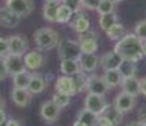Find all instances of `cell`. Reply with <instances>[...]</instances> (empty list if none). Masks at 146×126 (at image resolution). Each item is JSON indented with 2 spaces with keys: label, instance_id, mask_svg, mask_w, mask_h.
Listing matches in <instances>:
<instances>
[{
  "label": "cell",
  "instance_id": "1",
  "mask_svg": "<svg viewBox=\"0 0 146 126\" xmlns=\"http://www.w3.org/2000/svg\"><path fill=\"white\" fill-rule=\"evenodd\" d=\"M114 51L119 55L122 59L131 60V61H139L143 59V50H141V40L135 34L124 35L123 37L117 41L115 44Z\"/></svg>",
  "mask_w": 146,
  "mask_h": 126
},
{
  "label": "cell",
  "instance_id": "2",
  "mask_svg": "<svg viewBox=\"0 0 146 126\" xmlns=\"http://www.w3.org/2000/svg\"><path fill=\"white\" fill-rule=\"evenodd\" d=\"M35 44L40 50L49 51L54 49L59 43V36L52 28L44 27L36 30L34 34Z\"/></svg>",
  "mask_w": 146,
  "mask_h": 126
},
{
  "label": "cell",
  "instance_id": "3",
  "mask_svg": "<svg viewBox=\"0 0 146 126\" xmlns=\"http://www.w3.org/2000/svg\"><path fill=\"white\" fill-rule=\"evenodd\" d=\"M58 56L62 59H74L79 60L80 56L82 55V51L80 47L79 41H72V40H64L58 43L57 45Z\"/></svg>",
  "mask_w": 146,
  "mask_h": 126
},
{
  "label": "cell",
  "instance_id": "4",
  "mask_svg": "<svg viewBox=\"0 0 146 126\" xmlns=\"http://www.w3.org/2000/svg\"><path fill=\"white\" fill-rule=\"evenodd\" d=\"M6 7L20 17H26L34 11V3L33 0H6Z\"/></svg>",
  "mask_w": 146,
  "mask_h": 126
},
{
  "label": "cell",
  "instance_id": "5",
  "mask_svg": "<svg viewBox=\"0 0 146 126\" xmlns=\"http://www.w3.org/2000/svg\"><path fill=\"white\" fill-rule=\"evenodd\" d=\"M108 103L103 95H95V94H89L85 98V108L89 111L94 112L95 115L100 116L104 111Z\"/></svg>",
  "mask_w": 146,
  "mask_h": 126
},
{
  "label": "cell",
  "instance_id": "6",
  "mask_svg": "<svg viewBox=\"0 0 146 126\" xmlns=\"http://www.w3.org/2000/svg\"><path fill=\"white\" fill-rule=\"evenodd\" d=\"M108 86L104 82L103 78L100 75H90L87 77L86 82V90L89 94H95V95H103L108 92Z\"/></svg>",
  "mask_w": 146,
  "mask_h": 126
},
{
  "label": "cell",
  "instance_id": "7",
  "mask_svg": "<svg viewBox=\"0 0 146 126\" xmlns=\"http://www.w3.org/2000/svg\"><path fill=\"white\" fill-rule=\"evenodd\" d=\"M4 59H5V65H6L8 74L12 75V77L27 69L22 56L8 53L6 57H4Z\"/></svg>",
  "mask_w": 146,
  "mask_h": 126
},
{
  "label": "cell",
  "instance_id": "8",
  "mask_svg": "<svg viewBox=\"0 0 146 126\" xmlns=\"http://www.w3.org/2000/svg\"><path fill=\"white\" fill-rule=\"evenodd\" d=\"M8 42V47H9V53L12 55H19L23 56L27 49H28V42L26 41L25 37L21 35H12L7 38Z\"/></svg>",
  "mask_w": 146,
  "mask_h": 126
},
{
  "label": "cell",
  "instance_id": "9",
  "mask_svg": "<svg viewBox=\"0 0 146 126\" xmlns=\"http://www.w3.org/2000/svg\"><path fill=\"white\" fill-rule=\"evenodd\" d=\"M114 105L117 108L119 111H122L123 113L124 112H129V111H131L133 109L135 105H136V97L130 95V94H127V93H125V92H122L116 96Z\"/></svg>",
  "mask_w": 146,
  "mask_h": 126
},
{
  "label": "cell",
  "instance_id": "10",
  "mask_svg": "<svg viewBox=\"0 0 146 126\" xmlns=\"http://www.w3.org/2000/svg\"><path fill=\"white\" fill-rule=\"evenodd\" d=\"M41 117L48 123H54L60 113V109L52 101H46L42 104L40 110Z\"/></svg>",
  "mask_w": 146,
  "mask_h": 126
},
{
  "label": "cell",
  "instance_id": "11",
  "mask_svg": "<svg viewBox=\"0 0 146 126\" xmlns=\"http://www.w3.org/2000/svg\"><path fill=\"white\" fill-rule=\"evenodd\" d=\"M21 17L8 7L0 8V26L4 28H15L20 23Z\"/></svg>",
  "mask_w": 146,
  "mask_h": 126
},
{
  "label": "cell",
  "instance_id": "12",
  "mask_svg": "<svg viewBox=\"0 0 146 126\" xmlns=\"http://www.w3.org/2000/svg\"><path fill=\"white\" fill-rule=\"evenodd\" d=\"M122 58L119 57V55L115 51H109L100 58V65L102 67L103 71H109V69H118L121 63H122Z\"/></svg>",
  "mask_w": 146,
  "mask_h": 126
},
{
  "label": "cell",
  "instance_id": "13",
  "mask_svg": "<svg viewBox=\"0 0 146 126\" xmlns=\"http://www.w3.org/2000/svg\"><path fill=\"white\" fill-rule=\"evenodd\" d=\"M80 69L84 72H93L100 64V58L95 53H82L79 58Z\"/></svg>",
  "mask_w": 146,
  "mask_h": 126
},
{
  "label": "cell",
  "instance_id": "14",
  "mask_svg": "<svg viewBox=\"0 0 146 126\" xmlns=\"http://www.w3.org/2000/svg\"><path fill=\"white\" fill-rule=\"evenodd\" d=\"M54 88H56V92L66 94L68 96H74L77 95L76 89H74V84H73L72 78L67 77V75H63L60 78L57 79L56 84H54Z\"/></svg>",
  "mask_w": 146,
  "mask_h": 126
},
{
  "label": "cell",
  "instance_id": "15",
  "mask_svg": "<svg viewBox=\"0 0 146 126\" xmlns=\"http://www.w3.org/2000/svg\"><path fill=\"white\" fill-rule=\"evenodd\" d=\"M121 87H122V92H125L136 97L138 94H140V79H138L136 75L123 78L121 82Z\"/></svg>",
  "mask_w": 146,
  "mask_h": 126
},
{
  "label": "cell",
  "instance_id": "16",
  "mask_svg": "<svg viewBox=\"0 0 146 126\" xmlns=\"http://www.w3.org/2000/svg\"><path fill=\"white\" fill-rule=\"evenodd\" d=\"M23 61H25V65H26L27 69L35 71V69H38V68L42 67V65L44 63V59H43V56L40 52L30 51V52H27L25 55Z\"/></svg>",
  "mask_w": 146,
  "mask_h": 126
},
{
  "label": "cell",
  "instance_id": "17",
  "mask_svg": "<svg viewBox=\"0 0 146 126\" xmlns=\"http://www.w3.org/2000/svg\"><path fill=\"white\" fill-rule=\"evenodd\" d=\"M45 88H46V82L41 74H36V73L30 74V80L27 88L30 94H41L44 92Z\"/></svg>",
  "mask_w": 146,
  "mask_h": 126
},
{
  "label": "cell",
  "instance_id": "18",
  "mask_svg": "<svg viewBox=\"0 0 146 126\" xmlns=\"http://www.w3.org/2000/svg\"><path fill=\"white\" fill-rule=\"evenodd\" d=\"M11 97L12 101L15 105L17 106H26L29 103L30 100V93L28 92V89H23V88H13V90L11 93Z\"/></svg>",
  "mask_w": 146,
  "mask_h": 126
},
{
  "label": "cell",
  "instance_id": "19",
  "mask_svg": "<svg viewBox=\"0 0 146 126\" xmlns=\"http://www.w3.org/2000/svg\"><path fill=\"white\" fill-rule=\"evenodd\" d=\"M74 15H76V17H74V20H73V22L71 23V27L79 34L87 31L89 29V27H90L88 17L82 12H78Z\"/></svg>",
  "mask_w": 146,
  "mask_h": 126
},
{
  "label": "cell",
  "instance_id": "20",
  "mask_svg": "<svg viewBox=\"0 0 146 126\" xmlns=\"http://www.w3.org/2000/svg\"><path fill=\"white\" fill-rule=\"evenodd\" d=\"M80 69V65L78 60L74 59H62L60 60V72L63 75L72 77L73 74L78 73Z\"/></svg>",
  "mask_w": 146,
  "mask_h": 126
},
{
  "label": "cell",
  "instance_id": "21",
  "mask_svg": "<svg viewBox=\"0 0 146 126\" xmlns=\"http://www.w3.org/2000/svg\"><path fill=\"white\" fill-rule=\"evenodd\" d=\"M104 82L107 83L108 88H115L117 86H121V82L123 80L121 73L118 72V69H109V71H104V74L102 75Z\"/></svg>",
  "mask_w": 146,
  "mask_h": 126
},
{
  "label": "cell",
  "instance_id": "22",
  "mask_svg": "<svg viewBox=\"0 0 146 126\" xmlns=\"http://www.w3.org/2000/svg\"><path fill=\"white\" fill-rule=\"evenodd\" d=\"M98 118H99L98 115H95L94 112L89 111L88 109L84 108L82 110H80L78 112L77 120L81 121L86 126H98Z\"/></svg>",
  "mask_w": 146,
  "mask_h": 126
},
{
  "label": "cell",
  "instance_id": "23",
  "mask_svg": "<svg viewBox=\"0 0 146 126\" xmlns=\"http://www.w3.org/2000/svg\"><path fill=\"white\" fill-rule=\"evenodd\" d=\"M102 115H104L106 117H108L111 120V123L114 124V126H117L121 124L122 119H123V112L119 111L117 108L113 104V105H107V108L104 109V111L102 112Z\"/></svg>",
  "mask_w": 146,
  "mask_h": 126
},
{
  "label": "cell",
  "instance_id": "24",
  "mask_svg": "<svg viewBox=\"0 0 146 126\" xmlns=\"http://www.w3.org/2000/svg\"><path fill=\"white\" fill-rule=\"evenodd\" d=\"M118 72L121 73L122 78H129V77H135L137 73V67H136V63L131 61V60H126L123 59L119 67H118Z\"/></svg>",
  "mask_w": 146,
  "mask_h": 126
},
{
  "label": "cell",
  "instance_id": "25",
  "mask_svg": "<svg viewBox=\"0 0 146 126\" xmlns=\"http://www.w3.org/2000/svg\"><path fill=\"white\" fill-rule=\"evenodd\" d=\"M59 0L58 1H52V3H45L43 7V17L49 22H56V13L59 6Z\"/></svg>",
  "mask_w": 146,
  "mask_h": 126
},
{
  "label": "cell",
  "instance_id": "26",
  "mask_svg": "<svg viewBox=\"0 0 146 126\" xmlns=\"http://www.w3.org/2000/svg\"><path fill=\"white\" fill-rule=\"evenodd\" d=\"M73 13L67 6L60 4L58 6L57 13H56V22L57 23H68L73 16Z\"/></svg>",
  "mask_w": 146,
  "mask_h": 126
},
{
  "label": "cell",
  "instance_id": "27",
  "mask_svg": "<svg viewBox=\"0 0 146 126\" xmlns=\"http://www.w3.org/2000/svg\"><path fill=\"white\" fill-rule=\"evenodd\" d=\"M116 22H118L117 15L113 12V13H108V14H102L100 15L99 19V26L103 31H107L113 24H115Z\"/></svg>",
  "mask_w": 146,
  "mask_h": 126
},
{
  "label": "cell",
  "instance_id": "28",
  "mask_svg": "<svg viewBox=\"0 0 146 126\" xmlns=\"http://www.w3.org/2000/svg\"><path fill=\"white\" fill-rule=\"evenodd\" d=\"M30 74L29 72L26 69L23 72H20L15 75H13V84L15 88H23L27 89L28 88V83L30 80Z\"/></svg>",
  "mask_w": 146,
  "mask_h": 126
},
{
  "label": "cell",
  "instance_id": "29",
  "mask_svg": "<svg viewBox=\"0 0 146 126\" xmlns=\"http://www.w3.org/2000/svg\"><path fill=\"white\" fill-rule=\"evenodd\" d=\"M72 81L73 84H74V89H76V93H80L82 92L84 89H86V82H87V75L85 74L84 71H79L78 73L73 74L72 77Z\"/></svg>",
  "mask_w": 146,
  "mask_h": 126
},
{
  "label": "cell",
  "instance_id": "30",
  "mask_svg": "<svg viewBox=\"0 0 146 126\" xmlns=\"http://www.w3.org/2000/svg\"><path fill=\"white\" fill-rule=\"evenodd\" d=\"M124 31H125V29H124L123 24H121L119 22H116L115 24H113L106 31V34L111 41H116L117 42L124 36Z\"/></svg>",
  "mask_w": 146,
  "mask_h": 126
},
{
  "label": "cell",
  "instance_id": "31",
  "mask_svg": "<svg viewBox=\"0 0 146 126\" xmlns=\"http://www.w3.org/2000/svg\"><path fill=\"white\" fill-rule=\"evenodd\" d=\"M80 47L82 53H95L99 49L98 40L94 38H85V40H79Z\"/></svg>",
  "mask_w": 146,
  "mask_h": 126
},
{
  "label": "cell",
  "instance_id": "32",
  "mask_svg": "<svg viewBox=\"0 0 146 126\" xmlns=\"http://www.w3.org/2000/svg\"><path fill=\"white\" fill-rule=\"evenodd\" d=\"M51 101H52V102H53V103L56 104V105L59 108V109L62 110V109H64V108H66V106L70 104V102H71V96L57 92L56 94L53 95V97H52Z\"/></svg>",
  "mask_w": 146,
  "mask_h": 126
},
{
  "label": "cell",
  "instance_id": "33",
  "mask_svg": "<svg viewBox=\"0 0 146 126\" xmlns=\"http://www.w3.org/2000/svg\"><path fill=\"white\" fill-rule=\"evenodd\" d=\"M114 9H115V3H113L111 0H101L96 11L99 12L100 15H102V14L113 13Z\"/></svg>",
  "mask_w": 146,
  "mask_h": 126
},
{
  "label": "cell",
  "instance_id": "34",
  "mask_svg": "<svg viewBox=\"0 0 146 126\" xmlns=\"http://www.w3.org/2000/svg\"><path fill=\"white\" fill-rule=\"evenodd\" d=\"M62 4L67 6L74 14L78 12H81V8H82L81 0H62Z\"/></svg>",
  "mask_w": 146,
  "mask_h": 126
},
{
  "label": "cell",
  "instance_id": "35",
  "mask_svg": "<svg viewBox=\"0 0 146 126\" xmlns=\"http://www.w3.org/2000/svg\"><path fill=\"white\" fill-rule=\"evenodd\" d=\"M135 35L138 36V38L141 41H146V20L140 21L135 27Z\"/></svg>",
  "mask_w": 146,
  "mask_h": 126
},
{
  "label": "cell",
  "instance_id": "36",
  "mask_svg": "<svg viewBox=\"0 0 146 126\" xmlns=\"http://www.w3.org/2000/svg\"><path fill=\"white\" fill-rule=\"evenodd\" d=\"M100 1L101 0H81V4H82V7H85V8L96 11Z\"/></svg>",
  "mask_w": 146,
  "mask_h": 126
},
{
  "label": "cell",
  "instance_id": "37",
  "mask_svg": "<svg viewBox=\"0 0 146 126\" xmlns=\"http://www.w3.org/2000/svg\"><path fill=\"white\" fill-rule=\"evenodd\" d=\"M9 53V47H8V42L7 38L0 37V57H6Z\"/></svg>",
  "mask_w": 146,
  "mask_h": 126
},
{
  "label": "cell",
  "instance_id": "38",
  "mask_svg": "<svg viewBox=\"0 0 146 126\" xmlns=\"http://www.w3.org/2000/svg\"><path fill=\"white\" fill-rule=\"evenodd\" d=\"M7 77H8V72L5 65V59L4 57H0V81L5 80Z\"/></svg>",
  "mask_w": 146,
  "mask_h": 126
},
{
  "label": "cell",
  "instance_id": "39",
  "mask_svg": "<svg viewBox=\"0 0 146 126\" xmlns=\"http://www.w3.org/2000/svg\"><path fill=\"white\" fill-rule=\"evenodd\" d=\"M98 126H114V124L104 115H100L98 118Z\"/></svg>",
  "mask_w": 146,
  "mask_h": 126
},
{
  "label": "cell",
  "instance_id": "40",
  "mask_svg": "<svg viewBox=\"0 0 146 126\" xmlns=\"http://www.w3.org/2000/svg\"><path fill=\"white\" fill-rule=\"evenodd\" d=\"M138 121H140L141 124L146 121V106L141 108L139 110V113H138Z\"/></svg>",
  "mask_w": 146,
  "mask_h": 126
},
{
  "label": "cell",
  "instance_id": "41",
  "mask_svg": "<svg viewBox=\"0 0 146 126\" xmlns=\"http://www.w3.org/2000/svg\"><path fill=\"white\" fill-rule=\"evenodd\" d=\"M140 93L146 96V78L140 79Z\"/></svg>",
  "mask_w": 146,
  "mask_h": 126
},
{
  "label": "cell",
  "instance_id": "42",
  "mask_svg": "<svg viewBox=\"0 0 146 126\" xmlns=\"http://www.w3.org/2000/svg\"><path fill=\"white\" fill-rule=\"evenodd\" d=\"M6 126H20V123L16 119H7L5 123Z\"/></svg>",
  "mask_w": 146,
  "mask_h": 126
},
{
  "label": "cell",
  "instance_id": "43",
  "mask_svg": "<svg viewBox=\"0 0 146 126\" xmlns=\"http://www.w3.org/2000/svg\"><path fill=\"white\" fill-rule=\"evenodd\" d=\"M6 120H7V115H6L5 109H3V110H0V124L6 123Z\"/></svg>",
  "mask_w": 146,
  "mask_h": 126
},
{
  "label": "cell",
  "instance_id": "44",
  "mask_svg": "<svg viewBox=\"0 0 146 126\" xmlns=\"http://www.w3.org/2000/svg\"><path fill=\"white\" fill-rule=\"evenodd\" d=\"M141 50H143V55L146 57V41H141Z\"/></svg>",
  "mask_w": 146,
  "mask_h": 126
},
{
  "label": "cell",
  "instance_id": "45",
  "mask_svg": "<svg viewBox=\"0 0 146 126\" xmlns=\"http://www.w3.org/2000/svg\"><path fill=\"white\" fill-rule=\"evenodd\" d=\"M126 126H143V124L140 121H132L130 124H127Z\"/></svg>",
  "mask_w": 146,
  "mask_h": 126
},
{
  "label": "cell",
  "instance_id": "46",
  "mask_svg": "<svg viewBox=\"0 0 146 126\" xmlns=\"http://www.w3.org/2000/svg\"><path fill=\"white\" fill-rule=\"evenodd\" d=\"M5 106H6V104H5V101L0 97V110H3V109H5Z\"/></svg>",
  "mask_w": 146,
  "mask_h": 126
},
{
  "label": "cell",
  "instance_id": "47",
  "mask_svg": "<svg viewBox=\"0 0 146 126\" xmlns=\"http://www.w3.org/2000/svg\"><path fill=\"white\" fill-rule=\"evenodd\" d=\"M73 126H86V125H84L81 121H79V120H77L74 124H73Z\"/></svg>",
  "mask_w": 146,
  "mask_h": 126
},
{
  "label": "cell",
  "instance_id": "48",
  "mask_svg": "<svg viewBox=\"0 0 146 126\" xmlns=\"http://www.w3.org/2000/svg\"><path fill=\"white\" fill-rule=\"evenodd\" d=\"M45 3H52V1H58V0H44Z\"/></svg>",
  "mask_w": 146,
  "mask_h": 126
},
{
  "label": "cell",
  "instance_id": "49",
  "mask_svg": "<svg viewBox=\"0 0 146 126\" xmlns=\"http://www.w3.org/2000/svg\"><path fill=\"white\" fill-rule=\"evenodd\" d=\"M111 1H113V3H115V4H117V3H121L122 0H111Z\"/></svg>",
  "mask_w": 146,
  "mask_h": 126
},
{
  "label": "cell",
  "instance_id": "50",
  "mask_svg": "<svg viewBox=\"0 0 146 126\" xmlns=\"http://www.w3.org/2000/svg\"><path fill=\"white\" fill-rule=\"evenodd\" d=\"M0 126H6V125H5V123H4V124H0Z\"/></svg>",
  "mask_w": 146,
  "mask_h": 126
},
{
  "label": "cell",
  "instance_id": "51",
  "mask_svg": "<svg viewBox=\"0 0 146 126\" xmlns=\"http://www.w3.org/2000/svg\"><path fill=\"white\" fill-rule=\"evenodd\" d=\"M143 126H146V121H145V123H143Z\"/></svg>",
  "mask_w": 146,
  "mask_h": 126
}]
</instances>
